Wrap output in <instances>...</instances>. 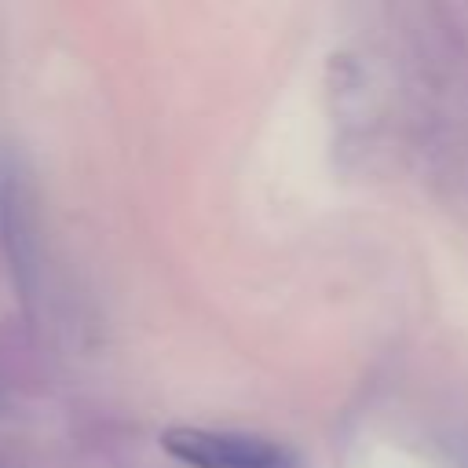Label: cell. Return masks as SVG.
Listing matches in <instances>:
<instances>
[{
  "label": "cell",
  "instance_id": "1",
  "mask_svg": "<svg viewBox=\"0 0 468 468\" xmlns=\"http://www.w3.org/2000/svg\"><path fill=\"white\" fill-rule=\"evenodd\" d=\"M161 450L186 468H303L289 442L238 428L172 424L161 431Z\"/></svg>",
  "mask_w": 468,
  "mask_h": 468
}]
</instances>
